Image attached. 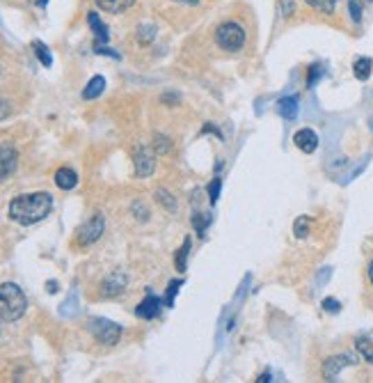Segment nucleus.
Wrapping results in <instances>:
<instances>
[{
	"instance_id": "1",
	"label": "nucleus",
	"mask_w": 373,
	"mask_h": 383,
	"mask_svg": "<svg viewBox=\"0 0 373 383\" xmlns=\"http://www.w3.org/2000/svg\"><path fill=\"white\" fill-rule=\"evenodd\" d=\"M53 209V198L44 191L19 195L10 202V218L19 225H34L44 220Z\"/></svg>"
},
{
	"instance_id": "2",
	"label": "nucleus",
	"mask_w": 373,
	"mask_h": 383,
	"mask_svg": "<svg viewBox=\"0 0 373 383\" xmlns=\"http://www.w3.org/2000/svg\"><path fill=\"white\" fill-rule=\"evenodd\" d=\"M28 310V298L23 289L14 282L0 284V324L19 322Z\"/></svg>"
},
{
	"instance_id": "3",
	"label": "nucleus",
	"mask_w": 373,
	"mask_h": 383,
	"mask_svg": "<svg viewBox=\"0 0 373 383\" xmlns=\"http://www.w3.org/2000/svg\"><path fill=\"white\" fill-rule=\"evenodd\" d=\"M215 41H217V46L224 48V51H229V53L241 51L243 44H245V30H243V25L234 23V21H227V23L217 25Z\"/></svg>"
},
{
	"instance_id": "4",
	"label": "nucleus",
	"mask_w": 373,
	"mask_h": 383,
	"mask_svg": "<svg viewBox=\"0 0 373 383\" xmlns=\"http://www.w3.org/2000/svg\"><path fill=\"white\" fill-rule=\"evenodd\" d=\"M89 331H92V335L96 338V342L101 344H117L119 338H122V326L110 322V319H92L89 322Z\"/></svg>"
},
{
	"instance_id": "5",
	"label": "nucleus",
	"mask_w": 373,
	"mask_h": 383,
	"mask_svg": "<svg viewBox=\"0 0 373 383\" xmlns=\"http://www.w3.org/2000/svg\"><path fill=\"white\" fill-rule=\"evenodd\" d=\"M103 229H105V220L101 214H94L92 218H89L85 225L78 229V236H76V241L81 243V246H92L98 239L103 236Z\"/></svg>"
},
{
	"instance_id": "6",
	"label": "nucleus",
	"mask_w": 373,
	"mask_h": 383,
	"mask_svg": "<svg viewBox=\"0 0 373 383\" xmlns=\"http://www.w3.org/2000/svg\"><path fill=\"white\" fill-rule=\"evenodd\" d=\"M19 165V152L12 145H0V184L7 182Z\"/></svg>"
},
{
	"instance_id": "7",
	"label": "nucleus",
	"mask_w": 373,
	"mask_h": 383,
	"mask_svg": "<svg viewBox=\"0 0 373 383\" xmlns=\"http://www.w3.org/2000/svg\"><path fill=\"white\" fill-rule=\"evenodd\" d=\"M357 360L350 356V353H341V356H330L326 363H323V379L326 381H337V377H339V372L343 370V367L348 365H355Z\"/></svg>"
},
{
	"instance_id": "8",
	"label": "nucleus",
	"mask_w": 373,
	"mask_h": 383,
	"mask_svg": "<svg viewBox=\"0 0 373 383\" xmlns=\"http://www.w3.org/2000/svg\"><path fill=\"white\" fill-rule=\"evenodd\" d=\"M126 284H129V278H126V273H122V271H112V273L101 282V296L115 298L119 294H124Z\"/></svg>"
},
{
	"instance_id": "9",
	"label": "nucleus",
	"mask_w": 373,
	"mask_h": 383,
	"mask_svg": "<svg viewBox=\"0 0 373 383\" xmlns=\"http://www.w3.org/2000/svg\"><path fill=\"white\" fill-rule=\"evenodd\" d=\"M153 170H156V158H153V154L147 147H140L136 154V175L145 179L153 175Z\"/></svg>"
},
{
	"instance_id": "10",
	"label": "nucleus",
	"mask_w": 373,
	"mask_h": 383,
	"mask_svg": "<svg viewBox=\"0 0 373 383\" xmlns=\"http://www.w3.org/2000/svg\"><path fill=\"white\" fill-rule=\"evenodd\" d=\"M293 143H295V147L300 152H305V154H314L316 147H319V136H316L312 129H300L298 134L293 136Z\"/></svg>"
},
{
	"instance_id": "11",
	"label": "nucleus",
	"mask_w": 373,
	"mask_h": 383,
	"mask_svg": "<svg viewBox=\"0 0 373 383\" xmlns=\"http://www.w3.org/2000/svg\"><path fill=\"white\" fill-rule=\"evenodd\" d=\"M158 312H160V298L153 296V294L147 296L145 301L136 308V315L142 317V319H153V317H158Z\"/></svg>"
},
{
	"instance_id": "12",
	"label": "nucleus",
	"mask_w": 373,
	"mask_h": 383,
	"mask_svg": "<svg viewBox=\"0 0 373 383\" xmlns=\"http://www.w3.org/2000/svg\"><path fill=\"white\" fill-rule=\"evenodd\" d=\"M298 96H284V99L277 101V113L279 117H284V120H295L298 117Z\"/></svg>"
},
{
	"instance_id": "13",
	"label": "nucleus",
	"mask_w": 373,
	"mask_h": 383,
	"mask_svg": "<svg viewBox=\"0 0 373 383\" xmlns=\"http://www.w3.org/2000/svg\"><path fill=\"white\" fill-rule=\"evenodd\" d=\"M55 184H58V189L62 191H72L78 186V175H76L72 168H60L55 172Z\"/></svg>"
},
{
	"instance_id": "14",
	"label": "nucleus",
	"mask_w": 373,
	"mask_h": 383,
	"mask_svg": "<svg viewBox=\"0 0 373 383\" xmlns=\"http://www.w3.org/2000/svg\"><path fill=\"white\" fill-rule=\"evenodd\" d=\"M87 23L92 25V30H94V34H96V48L103 46L105 41H108V28H105L103 21L98 19L96 12H89V14H87Z\"/></svg>"
},
{
	"instance_id": "15",
	"label": "nucleus",
	"mask_w": 373,
	"mask_h": 383,
	"mask_svg": "<svg viewBox=\"0 0 373 383\" xmlns=\"http://www.w3.org/2000/svg\"><path fill=\"white\" fill-rule=\"evenodd\" d=\"M94 3L98 5V10H103V12L122 14V12L129 10V7H133L136 0H94Z\"/></svg>"
},
{
	"instance_id": "16",
	"label": "nucleus",
	"mask_w": 373,
	"mask_h": 383,
	"mask_svg": "<svg viewBox=\"0 0 373 383\" xmlns=\"http://www.w3.org/2000/svg\"><path fill=\"white\" fill-rule=\"evenodd\" d=\"M103 90H105V79L103 76H94V79L85 85V90H83V99H87V101L96 99V96L103 94Z\"/></svg>"
},
{
	"instance_id": "17",
	"label": "nucleus",
	"mask_w": 373,
	"mask_h": 383,
	"mask_svg": "<svg viewBox=\"0 0 373 383\" xmlns=\"http://www.w3.org/2000/svg\"><path fill=\"white\" fill-rule=\"evenodd\" d=\"M371 69H373L371 58H357L355 65H353V74H355L357 81H367L371 76Z\"/></svg>"
},
{
	"instance_id": "18",
	"label": "nucleus",
	"mask_w": 373,
	"mask_h": 383,
	"mask_svg": "<svg viewBox=\"0 0 373 383\" xmlns=\"http://www.w3.org/2000/svg\"><path fill=\"white\" fill-rule=\"evenodd\" d=\"M156 202H158V205L165 207V211H170V214L177 211V198H174V195H172L170 191L158 189V191H156Z\"/></svg>"
},
{
	"instance_id": "19",
	"label": "nucleus",
	"mask_w": 373,
	"mask_h": 383,
	"mask_svg": "<svg viewBox=\"0 0 373 383\" xmlns=\"http://www.w3.org/2000/svg\"><path fill=\"white\" fill-rule=\"evenodd\" d=\"M355 349L367 363H373V340L371 338H360L355 342Z\"/></svg>"
},
{
	"instance_id": "20",
	"label": "nucleus",
	"mask_w": 373,
	"mask_h": 383,
	"mask_svg": "<svg viewBox=\"0 0 373 383\" xmlns=\"http://www.w3.org/2000/svg\"><path fill=\"white\" fill-rule=\"evenodd\" d=\"M188 255H190V239L184 241V246L179 248L177 257H174V267H177V271H181V273L188 269Z\"/></svg>"
},
{
	"instance_id": "21",
	"label": "nucleus",
	"mask_w": 373,
	"mask_h": 383,
	"mask_svg": "<svg viewBox=\"0 0 373 383\" xmlns=\"http://www.w3.org/2000/svg\"><path fill=\"white\" fill-rule=\"evenodd\" d=\"M305 3L321 14H332L337 10V3H339V0H305Z\"/></svg>"
},
{
	"instance_id": "22",
	"label": "nucleus",
	"mask_w": 373,
	"mask_h": 383,
	"mask_svg": "<svg viewBox=\"0 0 373 383\" xmlns=\"http://www.w3.org/2000/svg\"><path fill=\"white\" fill-rule=\"evenodd\" d=\"M293 232L298 239H305V236L312 232V218H307V216H300L298 220L293 222Z\"/></svg>"
},
{
	"instance_id": "23",
	"label": "nucleus",
	"mask_w": 373,
	"mask_h": 383,
	"mask_svg": "<svg viewBox=\"0 0 373 383\" xmlns=\"http://www.w3.org/2000/svg\"><path fill=\"white\" fill-rule=\"evenodd\" d=\"M34 53H37V58H39V62L44 67H51L53 65V58H51V53H48V48L41 44V41H34Z\"/></svg>"
},
{
	"instance_id": "24",
	"label": "nucleus",
	"mask_w": 373,
	"mask_h": 383,
	"mask_svg": "<svg viewBox=\"0 0 373 383\" xmlns=\"http://www.w3.org/2000/svg\"><path fill=\"white\" fill-rule=\"evenodd\" d=\"M153 37H156V28H153V25H142L138 30V39L142 41V44H149Z\"/></svg>"
},
{
	"instance_id": "25",
	"label": "nucleus",
	"mask_w": 373,
	"mask_h": 383,
	"mask_svg": "<svg viewBox=\"0 0 373 383\" xmlns=\"http://www.w3.org/2000/svg\"><path fill=\"white\" fill-rule=\"evenodd\" d=\"M220 186H222V182H220V177H215L213 182L209 184V200L213 202H217V198H220Z\"/></svg>"
},
{
	"instance_id": "26",
	"label": "nucleus",
	"mask_w": 373,
	"mask_h": 383,
	"mask_svg": "<svg viewBox=\"0 0 373 383\" xmlns=\"http://www.w3.org/2000/svg\"><path fill=\"white\" fill-rule=\"evenodd\" d=\"M348 10H350V17H353L355 23H360V21H362V5H360V0H348Z\"/></svg>"
},
{
	"instance_id": "27",
	"label": "nucleus",
	"mask_w": 373,
	"mask_h": 383,
	"mask_svg": "<svg viewBox=\"0 0 373 383\" xmlns=\"http://www.w3.org/2000/svg\"><path fill=\"white\" fill-rule=\"evenodd\" d=\"M321 74H323V67L321 65H312V69H309V76H307V85L309 87L316 85V81L321 79Z\"/></svg>"
},
{
	"instance_id": "28",
	"label": "nucleus",
	"mask_w": 373,
	"mask_h": 383,
	"mask_svg": "<svg viewBox=\"0 0 373 383\" xmlns=\"http://www.w3.org/2000/svg\"><path fill=\"white\" fill-rule=\"evenodd\" d=\"M279 10H281V17H284V19L293 17V12H295V3H293V0H279Z\"/></svg>"
},
{
	"instance_id": "29",
	"label": "nucleus",
	"mask_w": 373,
	"mask_h": 383,
	"mask_svg": "<svg viewBox=\"0 0 373 383\" xmlns=\"http://www.w3.org/2000/svg\"><path fill=\"white\" fill-rule=\"evenodd\" d=\"M153 147H156L158 154H165V152L170 149V141H167L165 136H156V143H153Z\"/></svg>"
},
{
	"instance_id": "30",
	"label": "nucleus",
	"mask_w": 373,
	"mask_h": 383,
	"mask_svg": "<svg viewBox=\"0 0 373 383\" xmlns=\"http://www.w3.org/2000/svg\"><path fill=\"white\" fill-rule=\"evenodd\" d=\"M179 287H181V280H174V282H170V289H167V296H165V303H167V305H172V301H174V294H177V291H179Z\"/></svg>"
},
{
	"instance_id": "31",
	"label": "nucleus",
	"mask_w": 373,
	"mask_h": 383,
	"mask_svg": "<svg viewBox=\"0 0 373 383\" xmlns=\"http://www.w3.org/2000/svg\"><path fill=\"white\" fill-rule=\"evenodd\" d=\"M193 225L197 227V232L204 234V229H206V225H209V218H202L200 214H195L193 216Z\"/></svg>"
},
{
	"instance_id": "32",
	"label": "nucleus",
	"mask_w": 373,
	"mask_h": 383,
	"mask_svg": "<svg viewBox=\"0 0 373 383\" xmlns=\"http://www.w3.org/2000/svg\"><path fill=\"white\" fill-rule=\"evenodd\" d=\"M10 113H12V106L5 99H0V122L7 120V117H10Z\"/></svg>"
},
{
	"instance_id": "33",
	"label": "nucleus",
	"mask_w": 373,
	"mask_h": 383,
	"mask_svg": "<svg viewBox=\"0 0 373 383\" xmlns=\"http://www.w3.org/2000/svg\"><path fill=\"white\" fill-rule=\"evenodd\" d=\"M323 308L328 312H339V303H337L334 298H326V301H323Z\"/></svg>"
},
{
	"instance_id": "34",
	"label": "nucleus",
	"mask_w": 373,
	"mask_h": 383,
	"mask_svg": "<svg viewBox=\"0 0 373 383\" xmlns=\"http://www.w3.org/2000/svg\"><path fill=\"white\" fill-rule=\"evenodd\" d=\"M259 383H266V381H270V374H262V377L257 379Z\"/></svg>"
},
{
	"instance_id": "35",
	"label": "nucleus",
	"mask_w": 373,
	"mask_h": 383,
	"mask_svg": "<svg viewBox=\"0 0 373 383\" xmlns=\"http://www.w3.org/2000/svg\"><path fill=\"white\" fill-rule=\"evenodd\" d=\"M369 280H371V284H373V260L369 262Z\"/></svg>"
},
{
	"instance_id": "36",
	"label": "nucleus",
	"mask_w": 373,
	"mask_h": 383,
	"mask_svg": "<svg viewBox=\"0 0 373 383\" xmlns=\"http://www.w3.org/2000/svg\"><path fill=\"white\" fill-rule=\"evenodd\" d=\"M46 3H48V0H37V5H39V7H46Z\"/></svg>"
},
{
	"instance_id": "37",
	"label": "nucleus",
	"mask_w": 373,
	"mask_h": 383,
	"mask_svg": "<svg viewBox=\"0 0 373 383\" xmlns=\"http://www.w3.org/2000/svg\"><path fill=\"white\" fill-rule=\"evenodd\" d=\"M179 3H188V5H193V3H197V0H179Z\"/></svg>"
}]
</instances>
